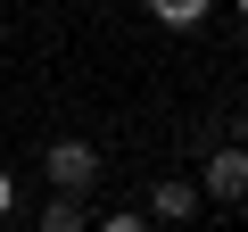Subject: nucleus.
Returning <instances> with one entry per match:
<instances>
[{"mask_svg":"<svg viewBox=\"0 0 248 232\" xmlns=\"http://www.w3.org/2000/svg\"><path fill=\"white\" fill-rule=\"evenodd\" d=\"M149 215H166V224H190V215H199V182H190V174H166V182H149Z\"/></svg>","mask_w":248,"mask_h":232,"instance_id":"3","label":"nucleus"},{"mask_svg":"<svg viewBox=\"0 0 248 232\" xmlns=\"http://www.w3.org/2000/svg\"><path fill=\"white\" fill-rule=\"evenodd\" d=\"M240 17H248V0H240Z\"/></svg>","mask_w":248,"mask_h":232,"instance_id":"9","label":"nucleus"},{"mask_svg":"<svg viewBox=\"0 0 248 232\" xmlns=\"http://www.w3.org/2000/svg\"><path fill=\"white\" fill-rule=\"evenodd\" d=\"M232 141H240V149H248V108H232Z\"/></svg>","mask_w":248,"mask_h":232,"instance_id":"8","label":"nucleus"},{"mask_svg":"<svg viewBox=\"0 0 248 232\" xmlns=\"http://www.w3.org/2000/svg\"><path fill=\"white\" fill-rule=\"evenodd\" d=\"M199 199H248V149L223 141L207 166H199Z\"/></svg>","mask_w":248,"mask_h":232,"instance_id":"2","label":"nucleus"},{"mask_svg":"<svg viewBox=\"0 0 248 232\" xmlns=\"http://www.w3.org/2000/svg\"><path fill=\"white\" fill-rule=\"evenodd\" d=\"M42 232H91V224H83V199H75V191H58V199L42 207Z\"/></svg>","mask_w":248,"mask_h":232,"instance_id":"4","label":"nucleus"},{"mask_svg":"<svg viewBox=\"0 0 248 232\" xmlns=\"http://www.w3.org/2000/svg\"><path fill=\"white\" fill-rule=\"evenodd\" d=\"M141 9H149L157 25H182V33H190V25L207 17V0H141Z\"/></svg>","mask_w":248,"mask_h":232,"instance_id":"5","label":"nucleus"},{"mask_svg":"<svg viewBox=\"0 0 248 232\" xmlns=\"http://www.w3.org/2000/svg\"><path fill=\"white\" fill-rule=\"evenodd\" d=\"M17 207V174H0V215H9Z\"/></svg>","mask_w":248,"mask_h":232,"instance_id":"7","label":"nucleus"},{"mask_svg":"<svg viewBox=\"0 0 248 232\" xmlns=\"http://www.w3.org/2000/svg\"><path fill=\"white\" fill-rule=\"evenodd\" d=\"M99 232H149V215H108Z\"/></svg>","mask_w":248,"mask_h":232,"instance_id":"6","label":"nucleus"},{"mask_svg":"<svg viewBox=\"0 0 248 232\" xmlns=\"http://www.w3.org/2000/svg\"><path fill=\"white\" fill-rule=\"evenodd\" d=\"M42 174H50L58 191H91V182H99V149H91V141H50Z\"/></svg>","mask_w":248,"mask_h":232,"instance_id":"1","label":"nucleus"}]
</instances>
